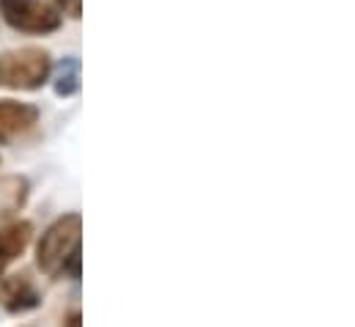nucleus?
Segmentation results:
<instances>
[{"label": "nucleus", "mask_w": 355, "mask_h": 327, "mask_svg": "<svg viewBox=\"0 0 355 327\" xmlns=\"http://www.w3.org/2000/svg\"><path fill=\"white\" fill-rule=\"evenodd\" d=\"M80 234H83V220L78 212L58 218L36 245V267L47 278H58V275L80 278Z\"/></svg>", "instance_id": "nucleus-1"}, {"label": "nucleus", "mask_w": 355, "mask_h": 327, "mask_svg": "<svg viewBox=\"0 0 355 327\" xmlns=\"http://www.w3.org/2000/svg\"><path fill=\"white\" fill-rule=\"evenodd\" d=\"M53 61L47 50L22 47L0 55V88L8 91H36L50 80Z\"/></svg>", "instance_id": "nucleus-2"}, {"label": "nucleus", "mask_w": 355, "mask_h": 327, "mask_svg": "<svg viewBox=\"0 0 355 327\" xmlns=\"http://www.w3.org/2000/svg\"><path fill=\"white\" fill-rule=\"evenodd\" d=\"M0 17L19 33L44 36L61 28V11L44 0H0Z\"/></svg>", "instance_id": "nucleus-3"}, {"label": "nucleus", "mask_w": 355, "mask_h": 327, "mask_svg": "<svg viewBox=\"0 0 355 327\" xmlns=\"http://www.w3.org/2000/svg\"><path fill=\"white\" fill-rule=\"evenodd\" d=\"M39 306H42V292L36 289V283L25 272L0 278V308L6 314L19 317V314H28Z\"/></svg>", "instance_id": "nucleus-4"}, {"label": "nucleus", "mask_w": 355, "mask_h": 327, "mask_svg": "<svg viewBox=\"0 0 355 327\" xmlns=\"http://www.w3.org/2000/svg\"><path fill=\"white\" fill-rule=\"evenodd\" d=\"M31 237H33V223L28 220H14L0 229V278L8 269V264L25 253V247L31 245Z\"/></svg>", "instance_id": "nucleus-5"}, {"label": "nucleus", "mask_w": 355, "mask_h": 327, "mask_svg": "<svg viewBox=\"0 0 355 327\" xmlns=\"http://www.w3.org/2000/svg\"><path fill=\"white\" fill-rule=\"evenodd\" d=\"M39 121V110L33 105H25V102H0V143L11 135H19V132H28L33 124Z\"/></svg>", "instance_id": "nucleus-6"}, {"label": "nucleus", "mask_w": 355, "mask_h": 327, "mask_svg": "<svg viewBox=\"0 0 355 327\" xmlns=\"http://www.w3.org/2000/svg\"><path fill=\"white\" fill-rule=\"evenodd\" d=\"M58 3H61L64 14H69V17H80V0H58Z\"/></svg>", "instance_id": "nucleus-7"}, {"label": "nucleus", "mask_w": 355, "mask_h": 327, "mask_svg": "<svg viewBox=\"0 0 355 327\" xmlns=\"http://www.w3.org/2000/svg\"><path fill=\"white\" fill-rule=\"evenodd\" d=\"M61 327H83V319H80V311H72L67 319H64V325Z\"/></svg>", "instance_id": "nucleus-8"}]
</instances>
